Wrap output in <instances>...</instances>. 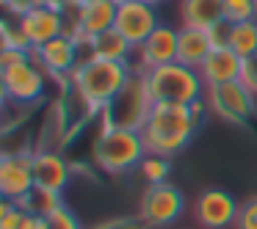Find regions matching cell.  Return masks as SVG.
<instances>
[{
	"instance_id": "6da1fadb",
	"label": "cell",
	"mask_w": 257,
	"mask_h": 229,
	"mask_svg": "<svg viewBox=\"0 0 257 229\" xmlns=\"http://www.w3.org/2000/svg\"><path fill=\"white\" fill-rule=\"evenodd\" d=\"M196 124L191 119L188 105H172V102H158L152 105L150 116H147L141 135L150 155L161 157H174L191 144L196 135Z\"/></svg>"
},
{
	"instance_id": "7a4b0ae2",
	"label": "cell",
	"mask_w": 257,
	"mask_h": 229,
	"mask_svg": "<svg viewBox=\"0 0 257 229\" xmlns=\"http://www.w3.org/2000/svg\"><path fill=\"white\" fill-rule=\"evenodd\" d=\"M136 69L130 64H116V61H102V58H80L78 69L72 72V89L78 91V97L91 108L94 113H100L105 105H111L116 100V94L127 86V80L133 78Z\"/></svg>"
},
{
	"instance_id": "3957f363",
	"label": "cell",
	"mask_w": 257,
	"mask_h": 229,
	"mask_svg": "<svg viewBox=\"0 0 257 229\" xmlns=\"http://www.w3.org/2000/svg\"><path fill=\"white\" fill-rule=\"evenodd\" d=\"M150 155L144 144L141 130H122V127H102L91 146V160L100 171L111 174H127L130 168L141 166V160Z\"/></svg>"
},
{
	"instance_id": "277c9868",
	"label": "cell",
	"mask_w": 257,
	"mask_h": 229,
	"mask_svg": "<svg viewBox=\"0 0 257 229\" xmlns=\"http://www.w3.org/2000/svg\"><path fill=\"white\" fill-rule=\"evenodd\" d=\"M147 75V86H150L152 102H172V105H191L194 100L205 97L207 86L202 80L199 69L185 67V64H163V67L150 69Z\"/></svg>"
},
{
	"instance_id": "5b68a950",
	"label": "cell",
	"mask_w": 257,
	"mask_h": 229,
	"mask_svg": "<svg viewBox=\"0 0 257 229\" xmlns=\"http://www.w3.org/2000/svg\"><path fill=\"white\" fill-rule=\"evenodd\" d=\"M152 97L147 86V75L136 69L133 78L127 80L116 100L100 111V124L102 127H122V130H141L152 111Z\"/></svg>"
},
{
	"instance_id": "8992f818",
	"label": "cell",
	"mask_w": 257,
	"mask_h": 229,
	"mask_svg": "<svg viewBox=\"0 0 257 229\" xmlns=\"http://www.w3.org/2000/svg\"><path fill=\"white\" fill-rule=\"evenodd\" d=\"M0 83H3V97L6 102H14L20 108L39 105L47 91V72L34 61L25 58L12 67H0Z\"/></svg>"
},
{
	"instance_id": "52a82bcc",
	"label": "cell",
	"mask_w": 257,
	"mask_h": 229,
	"mask_svg": "<svg viewBox=\"0 0 257 229\" xmlns=\"http://www.w3.org/2000/svg\"><path fill=\"white\" fill-rule=\"evenodd\" d=\"M205 100L210 105V113L216 119H224L229 124H246L257 111V97L243 80L224 86H210L205 91Z\"/></svg>"
},
{
	"instance_id": "ba28073f",
	"label": "cell",
	"mask_w": 257,
	"mask_h": 229,
	"mask_svg": "<svg viewBox=\"0 0 257 229\" xmlns=\"http://www.w3.org/2000/svg\"><path fill=\"white\" fill-rule=\"evenodd\" d=\"M185 212V196L177 185H150L141 196V204H139V218L152 229H163V226H172L183 218Z\"/></svg>"
},
{
	"instance_id": "9c48e42d",
	"label": "cell",
	"mask_w": 257,
	"mask_h": 229,
	"mask_svg": "<svg viewBox=\"0 0 257 229\" xmlns=\"http://www.w3.org/2000/svg\"><path fill=\"white\" fill-rule=\"evenodd\" d=\"M80 50H83V45L64 34V36H56L53 42H47L42 47H34L31 58L45 69L47 78L58 80L64 89V86H69V78H72V72L80 64Z\"/></svg>"
},
{
	"instance_id": "30bf717a",
	"label": "cell",
	"mask_w": 257,
	"mask_h": 229,
	"mask_svg": "<svg viewBox=\"0 0 257 229\" xmlns=\"http://www.w3.org/2000/svg\"><path fill=\"white\" fill-rule=\"evenodd\" d=\"M34 152L36 149H23V152H3L0 157V193L6 201H20L28 196L34 185Z\"/></svg>"
},
{
	"instance_id": "8fae6325",
	"label": "cell",
	"mask_w": 257,
	"mask_h": 229,
	"mask_svg": "<svg viewBox=\"0 0 257 229\" xmlns=\"http://www.w3.org/2000/svg\"><path fill=\"white\" fill-rule=\"evenodd\" d=\"M161 25L158 20V6L147 3V0H130V3H119L116 12V25L113 28L139 50L147 39L152 36V31Z\"/></svg>"
},
{
	"instance_id": "7c38bea8",
	"label": "cell",
	"mask_w": 257,
	"mask_h": 229,
	"mask_svg": "<svg viewBox=\"0 0 257 229\" xmlns=\"http://www.w3.org/2000/svg\"><path fill=\"white\" fill-rule=\"evenodd\" d=\"M238 210L240 204L232 199V193H227L221 188H207L196 196L194 218L199 221L202 229H227V226H235Z\"/></svg>"
},
{
	"instance_id": "4fadbf2b",
	"label": "cell",
	"mask_w": 257,
	"mask_h": 229,
	"mask_svg": "<svg viewBox=\"0 0 257 229\" xmlns=\"http://www.w3.org/2000/svg\"><path fill=\"white\" fill-rule=\"evenodd\" d=\"M177 50H180V31L161 23L152 31L150 39L136 50V58H139L136 69L139 72H150V69L163 67V64H174L177 61Z\"/></svg>"
},
{
	"instance_id": "5bb4252c",
	"label": "cell",
	"mask_w": 257,
	"mask_h": 229,
	"mask_svg": "<svg viewBox=\"0 0 257 229\" xmlns=\"http://www.w3.org/2000/svg\"><path fill=\"white\" fill-rule=\"evenodd\" d=\"M20 25L28 36L31 47H42L47 42H53L56 36L67 34V14L61 9H53L45 3V6H36L31 12L20 14Z\"/></svg>"
},
{
	"instance_id": "9a60e30c",
	"label": "cell",
	"mask_w": 257,
	"mask_h": 229,
	"mask_svg": "<svg viewBox=\"0 0 257 229\" xmlns=\"http://www.w3.org/2000/svg\"><path fill=\"white\" fill-rule=\"evenodd\" d=\"M72 177V166L61 152L53 149H36L34 152V185L45 190H56L64 193Z\"/></svg>"
},
{
	"instance_id": "2e32d148",
	"label": "cell",
	"mask_w": 257,
	"mask_h": 229,
	"mask_svg": "<svg viewBox=\"0 0 257 229\" xmlns=\"http://www.w3.org/2000/svg\"><path fill=\"white\" fill-rule=\"evenodd\" d=\"M243 58L232 50V47H213L210 56L202 61L199 75L205 80V86H224V83H235L243 78Z\"/></svg>"
},
{
	"instance_id": "e0dca14e",
	"label": "cell",
	"mask_w": 257,
	"mask_h": 229,
	"mask_svg": "<svg viewBox=\"0 0 257 229\" xmlns=\"http://www.w3.org/2000/svg\"><path fill=\"white\" fill-rule=\"evenodd\" d=\"M180 14H183V25L188 28L210 31L227 23V0H183Z\"/></svg>"
},
{
	"instance_id": "ac0fdd59",
	"label": "cell",
	"mask_w": 257,
	"mask_h": 229,
	"mask_svg": "<svg viewBox=\"0 0 257 229\" xmlns=\"http://www.w3.org/2000/svg\"><path fill=\"white\" fill-rule=\"evenodd\" d=\"M86 50H89V56H91V58H102V61H116V64H130V58H133L136 47L130 45V42L124 39V36L119 34L116 28H111V31H105V34L94 36V39H89Z\"/></svg>"
},
{
	"instance_id": "d6986e66",
	"label": "cell",
	"mask_w": 257,
	"mask_h": 229,
	"mask_svg": "<svg viewBox=\"0 0 257 229\" xmlns=\"http://www.w3.org/2000/svg\"><path fill=\"white\" fill-rule=\"evenodd\" d=\"M210 50H213L210 31L188 28V25H183V28H180V50H177V61L180 64L199 69L202 61L210 56Z\"/></svg>"
},
{
	"instance_id": "ffe728a7",
	"label": "cell",
	"mask_w": 257,
	"mask_h": 229,
	"mask_svg": "<svg viewBox=\"0 0 257 229\" xmlns=\"http://www.w3.org/2000/svg\"><path fill=\"white\" fill-rule=\"evenodd\" d=\"M17 204L23 207L25 212H34V215H42V218H50L53 212H58L61 207H67L64 199H61V193L45 190V188H34L28 196H23Z\"/></svg>"
},
{
	"instance_id": "44dd1931",
	"label": "cell",
	"mask_w": 257,
	"mask_h": 229,
	"mask_svg": "<svg viewBox=\"0 0 257 229\" xmlns=\"http://www.w3.org/2000/svg\"><path fill=\"white\" fill-rule=\"evenodd\" d=\"M229 47L238 53L243 61L257 56V23L246 20V23H229Z\"/></svg>"
},
{
	"instance_id": "7402d4cb",
	"label": "cell",
	"mask_w": 257,
	"mask_h": 229,
	"mask_svg": "<svg viewBox=\"0 0 257 229\" xmlns=\"http://www.w3.org/2000/svg\"><path fill=\"white\" fill-rule=\"evenodd\" d=\"M139 171L150 185H163V182H169V174H172V157L147 155L144 160H141Z\"/></svg>"
},
{
	"instance_id": "603a6c76",
	"label": "cell",
	"mask_w": 257,
	"mask_h": 229,
	"mask_svg": "<svg viewBox=\"0 0 257 229\" xmlns=\"http://www.w3.org/2000/svg\"><path fill=\"white\" fill-rule=\"evenodd\" d=\"M0 39H3V47H17V50H34L25 36L23 25H20V17L17 14H9L3 17V25H0Z\"/></svg>"
},
{
	"instance_id": "cb8c5ba5",
	"label": "cell",
	"mask_w": 257,
	"mask_h": 229,
	"mask_svg": "<svg viewBox=\"0 0 257 229\" xmlns=\"http://www.w3.org/2000/svg\"><path fill=\"white\" fill-rule=\"evenodd\" d=\"M28 215L17 201H6L3 199V210H0V229H25Z\"/></svg>"
},
{
	"instance_id": "d4e9b609",
	"label": "cell",
	"mask_w": 257,
	"mask_h": 229,
	"mask_svg": "<svg viewBox=\"0 0 257 229\" xmlns=\"http://www.w3.org/2000/svg\"><path fill=\"white\" fill-rule=\"evenodd\" d=\"M257 20V0H227V23Z\"/></svg>"
},
{
	"instance_id": "484cf974",
	"label": "cell",
	"mask_w": 257,
	"mask_h": 229,
	"mask_svg": "<svg viewBox=\"0 0 257 229\" xmlns=\"http://www.w3.org/2000/svg\"><path fill=\"white\" fill-rule=\"evenodd\" d=\"M235 229H257V196H251L249 201L240 204Z\"/></svg>"
},
{
	"instance_id": "4316f807",
	"label": "cell",
	"mask_w": 257,
	"mask_h": 229,
	"mask_svg": "<svg viewBox=\"0 0 257 229\" xmlns=\"http://www.w3.org/2000/svg\"><path fill=\"white\" fill-rule=\"evenodd\" d=\"M47 223H50V229H83L78 221V215H75L69 207H61L58 212H53V215L47 218Z\"/></svg>"
},
{
	"instance_id": "83f0119b",
	"label": "cell",
	"mask_w": 257,
	"mask_h": 229,
	"mask_svg": "<svg viewBox=\"0 0 257 229\" xmlns=\"http://www.w3.org/2000/svg\"><path fill=\"white\" fill-rule=\"evenodd\" d=\"M94 229H150L141 218H111V221L97 223Z\"/></svg>"
},
{
	"instance_id": "f1b7e54d",
	"label": "cell",
	"mask_w": 257,
	"mask_h": 229,
	"mask_svg": "<svg viewBox=\"0 0 257 229\" xmlns=\"http://www.w3.org/2000/svg\"><path fill=\"white\" fill-rule=\"evenodd\" d=\"M3 3V9H6L9 14H25V12H31V9H36V6H45L47 0H0Z\"/></svg>"
},
{
	"instance_id": "f546056e",
	"label": "cell",
	"mask_w": 257,
	"mask_h": 229,
	"mask_svg": "<svg viewBox=\"0 0 257 229\" xmlns=\"http://www.w3.org/2000/svg\"><path fill=\"white\" fill-rule=\"evenodd\" d=\"M31 58V50H17V47H3L0 50V67H12V64H20Z\"/></svg>"
},
{
	"instance_id": "4dcf8cb0",
	"label": "cell",
	"mask_w": 257,
	"mask_h": 229,
	"mask_svg": "<svg viewBox=\"0 0 257 229\" xmlns=\"http://www.w3.org/2000/svg\"><path fill=\"white\" fill-rule=\"evenodd\" d=\"M188 111H191V119H194V124H196V127H202V122H205L207 113H210V105H207L205 97H199V100H194V102L188 105Z\"/></svg>"
},
{
	"instance_id": "1f68e13d",
	"label": "cell",
	"mask_w": 257,
	"mask_h": 229,
	"mask_svg": "<svg viewBox=\"0 0 257 229\" xmlns=\"http://www.w3.org/2000/svg\"><path fill=\"white\" fill-rule=\"evenodd\" d=\"M240 80H243V83L254 91V97H257V56L249 58V61L243 64V78H240Z\"/></svg>"
},
{
	"instance_id": "d6a6232c",
	"label": "cell",
	"mask_w": 257,
	"mask_h": 229,
	"mask_svg": "<svg viewBox=\"0 0 257 229\" xmlns=\"http://www.w3.org/2000/svg\"><path fill=\"white\" fill-rule=\"evenodd\" d=\"M25 229H50V223H47V218L34 215V212H31V215H28V223H25Z\"/></svg>"
},
{
	"instance_id": "836d02e7",
	"label": "cell",
	"mask_w": 257,
	"mask_h": 229,
	"mask_svg": "<svg viewBox=\"0 0 257 229\" xmlns=\"http://www.w3.org/2000/svg\"><path fill=\"white\" fill-rule=\"evenodd\" d=\"M47 6H53V9H61V12H67V9L78 6V3H75V0H47Z\"/></svg>"
},
{
	"instance_id": "e575fe53",
	"label": "cell",
	"mask_w": 257,
	"mask_h": 229,
	"mask_svg": "<svg viewBox=\"0 0 257 229\" xmlns=\"http://www.w3.org/2000/svg\"><path fill=\"white\" fill-rule=\"evenodd\" d=\"M147 3H152V6H161V3H166V0H147Z\"/></svg>"
},
{
	"instance_id": "d590c367",
	"label": "cell",
	"mask_w": 257,
	"mask_h": 229,
	"mask_svg": "<svg viewBox=\"0 0 257 229\" xmlns=\"http://www.w3.org/2000/svg\"><path fill=\"white\" fill-rule=\"evenodd\" d=\"M75 3H78V6H80V3H89V0H75Z\"/></svg>"
},
{
	"instance_id": "8d00e7d4",
	"label": "cell",
	"mask_w": 257,
	"mask_h": 229,
	"mask_svg": "<svg viewBox=\"0 0 257 229\" xmlns=\"http://www.w3.org/2000/svg\"><path fill=\"white\" fill-rule=\"evenodd\" d=\"M116 3H130V0H116Z\"/></svg>"
},
{
	"instance_id": "74e56055",
	"label": "cell",
	"mask_w": 257,
	"mask_h": 229,
	"mask_svg": "<svg viewBox=\"0 0 257 229\" xmlns=\"http://www.w3.org/2000/svg\"><path fill=\"white\" fill-rule=\"evenodd\" d=\"M254 23H257V20H254Z\"/></svg>"
}]
</instances>
